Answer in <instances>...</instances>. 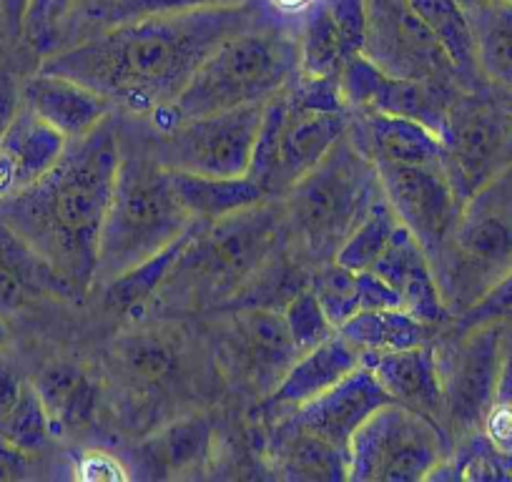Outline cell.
Instances as JSON below:
<instances>
[{
  "label": "cell",
  "instance_id": "obj_29",
  "mask_svg": "<svg viewBox=\"0 0 512 482\" xmlns=\"http://www.w3.org/2000/svg\"><path fill=\"white\" fill-rule=\"evenodd\" d=\"M337 332L362 352H392L435 342L437 327L412 317L405 309H359Z\"/></svg>",
  "mask_w": 512,
  "mask_h": 482
},
{
  "label": "cell",
  "instance_id": "obj_21",
  "mask_svg": "<svg viewBox=\"0 0 512 482\" xmlns=\"http://www.w3.org/2000/svg\"><path fill=\"white\" fill-rule=\"evenodd\" d=\"M68 139L21 103L11 129L0 139V199L36 184L61 161Z\"/></svg>",
  "mask_w": 512,
  "mask_h": 482
},
{
  "label": "cell",
  "instance_id": "obj_20",
  "mask_svg": "<svg viewBox=\"0 0 512 482\" xmlns=\"http://www.w3.org/2000/svg\"><path fill=\"white\" fill-rule=\"evenodd\" d=\"M362 365L372 370L379 385L397 405L430 417L445 430V402H442L435 342L392 349V352H362Z\"/></svg>",
  "mask_w": 512,
  "mask_h": 482
},
{
  "label": "cell",
  "instance_id": "obj_12",
  "mask_svg": "<svg viewBox=\"0 0 512 482\" xmlns=\"http://www.w3.org/2000/svg\"><path fill=\"white\" fill-rule=\"evenodd\" d=\"M367 43L364 56L392 76L430 81L452 91H467L435 33L425 26L410 0H364Z\"/></svg>",
  "mask_w": 512,
  "mask_h": 482
},
{
  "label": "cell",
  "instance_id": "obj_17",
  "mask_svg": "<svg viewBox=\"0 0 512 482\" xmlns=\"http://www.w3.org/2000/svg\"><path fill=\"white\" fill-rule=\"evenodd\" d=\"M299 76L339 78L344 63L364 53L367 6L364 0H314L297 33Z\"/></svg>",
  "mask_w": 512,
  "mask_h": 482
},
{
  "label": "cell",
  "instance_id": "obj_10",
  "mask_svg": "<svg viewBox=\"0 0 512 482\" xmlns=\"http://www.w3.org/2000/svg\"><path fill=\"white\" fill-rule=\"evenodd\" d=\"M282 234V214L267 201L219 221H204L171 277H191L209 292L234 289L267 262ZM169 277V279H171Z\"/></svg>",
  "mask_w": 512,
  "mask_h": 482
},
{
  "label": "cell",
  "instance_id": "obj_22",
  "mask_svg": "<svg viewBox=\"0 0 512 482\" xmlns=\"http://www.w3.org/2000/svg\"><path fill=\"white\" fill-rule=\"evenodd\" d=\"M357 367H362V349H357L349 339L334 332L332 337H327L317 347L307 349L294 359V365L289 367L282 382L267 395L264 410H297L304 402L314 400L329 387L342 382Z\"/></svg>",
  "mask_w": 512,
  "mask_h": 482
},
{
  "label": "cell",
  "instance_id": "obj_24",
  "mask_svg": "<svg viewBox=\"0 0 512 482\" xmlns=\"http://www.w3.org/2000/svg\"><path fill=\"white\" fill-rule=\"evenodd\" d=\"M349 136L372 161L390 164H442V139L415 118L362 111Z\"/></svg>",
  "mask_w": 512,
  "mask_h": 482
},
{
  "label": "cell",
  "instance_id": "obj_35",
  "mask_svg": "<svg viewBox=\"0 0 512 482\" xmlns=\"http://www.w3.org/2000/svg\"><path fill=\"white\" fill-rule=\"evenodd\" d=\"M312 292L317 294L324 314L334 329L342 327L349 317L359 312V284L357 272L342 267L337 262H327L312 279Z\"/></svg>",
  "mask_w": 512,
  "mask_h": 482
},
{
  "label": "cell",
  "instance_id": "obj_13",
  "mask_svg": "<svg viewBox=\"0 0 512 482\" xmlns=\"http://www.w3.org/2000/svg\"><path fill=\"white\" fill-rule=\"evenodd\" d=\"M374 166L392 211L415 234L435 267L450 244L462 211V201L447 179L445 166H407L390 161H374Z\"/></svg>",
  "mask_w": 512,
  "mask_h": 482
},
{
  "label": "cell",
  "instance_id": "obj_44",
  "mask_svg": "<svg viewBox=\"0 0 512 482\" xmlns=\"http://www.w3.org/2000/svg\"><path fill=\"white\" fill-rule=\"evenodd\" d=\"M113 3H118V0H53L51 13H48V23H53L58 16H63V13L73 11L83 13L88 21H101V16L113 6Z\"/></svg>",
  "mask_w": 512,
  "mask_h": 482
},
{
  "label": "cell",
  "instance_id": "obj_7",
  "mask_svg": "<svg viewBox=\"0 0 512 482\" xmlns=\"http://www.w3.org/2000/svg\"><path fill=\"white\" fill-rule=\"evenodd\" d=\"M507 352V324H455L435 344L440 370L445 430L452 447L480 432L487 412L495 405L497 382Z\"/></svg>",
  "mask_w": 512,
  "mask_h": 482
},
{
  "label": "cell",
  "instance_id": "obj_1",
  "mask_svg": "<svg viewBox=\"0 0 512 482\" xmlns=\"http://www.w3.org/2000/svg\"><path fill=\"white\" fill-rule=\"evenodd\" d=\"M256 11L244 6L149 16L116 23L53 53L38 71L71 78L131 113H154L176 101L201 63L244 28Z\"/></svg>",
  "mask_w": 512,
  "mask_h": 482
},
{
  "label": "cell",
  "instance_id": "obj_6",
  "mask_svg": "<svg viewBox=\"0 0 512 482\" xmlns=\"http://www.w3.org/2000/svg\"><path fill=\"white\" fill-rule=\"evenodd\" d=\"M512 269V164L462 204L452 239L435 264L452 317L475 307Z\"/></svg>",
  "mask_w": 512,
  "mask_h": 482
},
{
  "label": "cell",
  "instance_id": "obj_32",
  "mask_svg": "<svg viewBox=\"0 0 512 482\" xmlns=\"http://www.w3.org/2000/svg\"><path fill=\"white\" fill-rule=\"evenodd\" d=\"M211 445V425L204 417L179 420L144 442L139 450L141 465L149 475H179L196 467Z\"/></svg>",
  "mask_w": 512,
  "mask_h": 482
},
{
  "label": "cell",
  "instance_id": "obj_43",
  "mask_svg": "<svg viewBox=\"0 0 512 482\" xmlns=\"http://www.w3.org/2000/svg\"><path fill=\"white\" fill-rule=\"evenodd\" d=\"M31 477V452L0 440V482H16Z\"/></svg>",
  "mask_w": 512,
  "mask_h": 482
},
{
  "label": "cell",
  "instance_id": "obj_33",
  "mask_svg": "<svg viewBox=\"0 0 512 482\" xmlns=\"http://www.w3.org/2000/svg\"><path fill=\"white\" fill-rule=\"evenodd\" d=\"M397 226H400V219L392 211L387 196H382L372 206V211L359 221L357 229L347 236V241L339 247L334 262L352 269V272H369L377 264V259L384 254L387 244L392 241Z\"/></svg>",
  "mask_w": 512,
  "mask_h": 482
},
{
  "label": "cell",
  "instance_id": "obj_2",
  "mask_svg": "<svg viewBox=\"0 0 512 482\" xmlns=\"http://www.w3.org/2000/svg\"><path fill=\"white\" fill-rule=\"evenodd\" d=\"M123 146L111 118L68 141L43 179L0 199V216L81 294L96 282L98 239L111 206Z\"/></svg>",
  "mask_w": 512,
  "mask_h": 482
},
{
  "label": "cell",
  "instance_id": "obj_28",
  "mask_svg": "<svg viewBox=\"0 0 512 482\" xmlns=\"http://www.w3.org/2000/svg\"><path fill=\"white\" fill-rule=\"evenodd\" d=\"M204 221H196L189 231L179 236L176 241H171L169 247H164L161 252H156L154 257L146 259L139 267L128 269V272L118 274L116 279L106 282L103 289V304H106L111 312L118 314H134L139 309H144L146 302H151L156 292L166 284V279L171 277L174 267L179 264V259L184 257L186 247L191 244V239L196 236V231L201 229Z\"/></svg>",
  "mask_w": 512,
  "mask_h": 482
},
{
  "label": "cell",
  "instance_id": "obj_8",
  "mask_svg": "<svg viewBox=\"0 0 512 482\" xmlns=\"http://www.w3.org/2000/svg\"><path fill=\"white\" fill-rule=\"evenodd\" d=\"M452 440L435 420L390 402L374 412L349 445V480L417 482L450 457Z\"/></svg>",
  "mask_w": 512,
  "mask_h": 482
},
{
  "label": "cell",
  "instance_id": "obj_27",
  "mask_svg": "<svg viewBox=\"0 0 512 482\" xmlns=\"http://www.w3.org/2000/svg\"><path fill=\"white\" fill-rule=\"evenodd\" d=\"M51 420L53 435L76 432L91 425L98 407V387L91 377L68 362H53L33 382Z\"/></svg>",
  "mask_w": 512,
  "mask_h": 482
},
{
  "label": "cell",
  "instance_id": "obj_52",
  "mask_svg": "<svg viewBox=\"0 0 512 482\" xmlns=\"http://www.w3.org/2000/svg\"><path fill=\"white\" fill-rule=\"evenodd\" d=\"M8 339H11V332H8V324H6V317H0V349L6 347Z\"/></svg>",
  "mask_w": 512,
  "mask_h": 482
},
{
  "label": "cell",
  "instance_id": "obj_19",
  "mask_svg": "<svg viewBox=\"0 0 512 482\" xmlns=\"http://www.w3.org/2000/svg\"><path fill=\"white\" fill-rule=\"evenodd\" d=\"M369 272L379 274L384 282L395 289L397 297H400V307L405 312L422 319L430 327L440 329L442 324L455 319L447 309L445 299H442L430 257L402 221L387 249H384V254Z\"/></svg>",
  "mask_w": 512,
  "mask_h": 482
},
{
  "label": "cell",
  "instance_id": "obj_49",
  "mask_svg": "<svg viewBox=\"0 0 512 482\" xmlns=\"http://www.w3.org/2000/svg\"><path fill=\"white\" fill-rule=\"evenodd\" d=\"M51 6H53V0H31V6H28V13H26V26L31 28V31H38V28L46 26Z\"/></svg>",
  "mask_w": 512,
  "mask_h": 482
},
{
  "label": "cell",
  "instance_id": "obj_46",
  "mask_svg": "<svg viewBox=\"0 0 512 482\" xmlns=\"http://www.w3.org/2000/svg\"><path fill=\"white\" fill-rule=\"evenodd\" d=\"M21 103V88L16 86V81L8 76H0V139L6 136L8 129H11L13 118H16Z\"/></svg>",
  "mask_w": 512,
  "mask_h": 482
},
{
  "label": "cell",
  "instance_id": "obj_18",
  "mask_svg": "<svg viewBox=\"0 0 512 482\" xmlns=\"http://www.w3.org/2000/svg\"><path fill=\"white\" fill-rule=\"evenodd\" d=\"M390 402L395 400L379 385L372 370L362 365L327 392L292 410L289 422L349 455V445L359 427Z\"/></svg>",
  "mask_w": 512,
  "mask_h": 482
},
{
  "label": "cell",
  "instance_id": "obj_15",
  "mask_svg": "<svg viewBox=\"0 0 512 482\" xmlns=\"http://www.w3.org/2000/svg\"><path fill=\"white\" fill-rule=\"evenodd\" d=\"M277 121V169L269 196H284L307 171H312L352 126L349 111H314L292 101L289 91L267 101Z\"/></svg>",
  "mask_w": 512,
  "mask_h": 482
},
{
  "label": "cell",
  "instance_id": "obj_11",
  "mask_svg": "<svg viewBox=\"0 0 512 482\" xmlns=\"http://www.w3.org/2000/svg\"><path fill=\"white\" fill-rule=\"evenodd\" d=\"M267 103L231 108L211 116L189 118L159 134L151 154L174 171L201 176H246L262 129Z\"/></svg>",
  "mask_w": 512,
  "mask_h": 482
},
{
  "label": "cell",
  "instance_id": "obj_30",
  "mask_svg": "<svg viewBox=\"0 0 512 482\" xmlns=\"http://www.w3.org/2000/svg\"><path fill=\"white\" fill-rule=\"evenodd\" d=\"M417 16L425 21L455 63L467 91H480L485 81L477 68V48L462 0H410Z\"/></svg>",
  "mask_w": 512,
  "mask_h": 482
},
{
  "label": "cell",
  "instance_id": "obj_14",
  "mask_svg": "<svg viewBox=\"0 0 512 482\" xmlns=\"http://www.w3.org/2000/svg\"><path fill=\"white\" fill-rule=\"evenodd\" d=\"M339 88L349 111H377L390 116L415 118L442 136L450 108L462 91L430 81L392 76L364 53L349 58L339 71Z\"/></svg>",
  "mask_w": 512,
  "mask_h": 482
},
{
  "label": "cell",
  "instance_id": "obj_26",
  "mask_svg": "<svg viewBox=\"0 0 512 482\" xmlns=\"http://www.w3.org/2000/svg\"><path fill=\"white\" fill-rule=\"evenodd\" d=\"M171 171V184L176 196L194 219L219 221L236 211L251 209V206L269 201V194L262 186L251 181L249 176H201L189 171Z\"/></svg>",
  "mask_w": 512,
  "mask_h": 482
},
{
  "label": "cell",
  "instance_id": "obj_16",
  "mask_svg": "<svg viewBox=\"0 0 512 482\" xmlns=\"http://www.w3.org/2000/svg\"><path fill=\"white\" fill-rule=\"evenodd\" d=\"M224 342L236 377L259 392H272L299 357L284 312L269 307L239 309Z\"/></svg>",
  "mask_w": 512,
  "mask_h": 482
},
{
  "label": "cell",
  "instance_id": "obj_41",
  "mask_svg": "<svg viewBox=\"0 0 512 482\" xmlns=\"http://www.w3.org/2000/svg\"><path fill=\"white\" fill-rule=\"evenodd\" d=\"M38 299L6 264L0 262V317H8V314H16L21 309H26L28 304Z\"/></svg>",
  "mask_w": 512,
  "mask_h": 482
},
{
  "label": "cell",
  "instance_id": "obj_40",
  "mask_svg": "<svg viewBox=\"0 0 512 482\" xmlns=\"http://www.w3.org/2000/svg\"><path fill=\"white\" fill-rule=\"evenodd\" d=\"M359 309H402L395 289L374 272H357Z\"/></svg>",
  "mask_w": 512,
  "mask_h": 482
},
{
  "label": "cell",
  "instance_id": "obj_5",
  "mask_svg": "<svg viewBox=\"0 0 512 482\" xmlns=\"http://www.w3.org/2000/svg\"><path fill=\"white\" fill-rule=\"evenodd\" d=\"M287 224L307 254L334 262L339 247L384 196L374 161L349 136L287 191Z\"/></svg>",
  "mask_w": 512,
  "mask_h": 482
},
{
  "label": "cell",
  "instance_id": "obj_48",
  "mask_svg": "<svg viewBox=\"0 0 512 482\" xmlns=\"http://www.w3.org/2000/svg\"><path fill=\"white\" fill-rule=\"evenodd\" d=\"M0 6H3V13H6V21L13 31H21L26 26V13L28 6H31V0H0Z\"/></svg>",
  "mask_w": 512,
  "mask_h": 482
},
{
  "label": "cell",
  "instance_id": "obj_23",
  "mask_svg": "<svg viewBox=\"0 0 512 482\" xmlns=\"http://www.w3.org/2000/svg\"><path fill=\"white\" fill-rule=\"evenodd\" d=\"M21 98L31 111L51 124L68 141L91 134L101 121L111 116L113 103L71 78L38 71L21 88Z\"/></svg>",
  "mask_w": 512,
  "mask_h": 482
},
{
  "label": "cell",
  "instance_id": "obj_3",
  "mask_svg": "<svg viewBox=\"0 0 512 482\" xmlns=\"http://www.w3.org/2000/svg\"><path fill=\"white\" fill-rule=\"evenodd\" d=\"M299 76L297 38L277 28H244L226 38L191 76L174 103L151 113L159 134L189 118L267 103Z\"/></svg>",
  "mask_w": 512,
  "mask_h": 482
},
{
  "label": "cell",
  "instance_id": "obj_36",
  "mask_svg": "<svg viewBox=\"0 0 512 482\" xmlns=\"http://www.w3.org/2000/svg\"><path fill=\"white\" fill-rule=\"evenodd\" d=\"M284 319H287L289 334L294 339V347L297 352H307V349L317 347L319 342H324L327 337H332L337 329L329 322V317L324 314L322 304H319L317 294L312 292V287H304L289 299L287 309H284Z\"/></svg>",
  "mask_w": 512,
  "mask_h": 482
},
{
  "label": "cell",
  "instance_id": "obj_31",
  "mask_svg": "<svg viewBox=\"0 0 512 482\" xmlns=\"http://www.w3.org/2000/svg\"><path fill=\"white\" fill-rule=\"evenodd\" d=\"M277 462L282 477L302 482L349 480V455L322 437L299 430L292 422L277 435Z\"/></svg>",
  "mask_w": 512,
  "mask_h": 482
},
{
  "label": "cell",
  "instance_id": "obj_42",
  "mask_svg": "<svg viewBox=\"0 0 512 482\" xmlns=\"http://www.w3.org/2000/svg\"><path fill=\"white\" fill-rule=\"evenodd\" d=\"M128 362L134 365V370L139 372L141 377L159 380V377L171 367V354L169 349L161 347V344H139V347L128 352Z\"/></svg>",
  "mask_w": 512,
  "mask_h": 482
},
{
  "label": "cell",
  "instance_id": "obj_4",
  "mask_svg": "<svg viewBox=\"0 0 512 482\" xmlns=\"http://www.w3.org/2000/svg\"><path fill=\"white\" fill-rule=\"evenodd\" d=\"M199 219L184 209L171 171L154 154H121L111 206L98 239L96 282L139 267Z\"/></svg>",
  "mask_w": 512,
  "mask_h": 482
},
{
  "label": "cell",
  "instance_id": "obj_53",
  "mask_svg": "<svg viewBox=\"0 0 512 482\" xmlns=\"http://www.w3.org/2000/svg\"><path fill=\"white\" fill-rule=\"evenodd\" d=\"M507 337H510V342H512V324H507Z\"/></svg>",
  "mask_w": 512,
  "mask_h": 482
},
{
  "label": "cell",
  "instance_id": "obj_50",
  "mask_svg": "<svg viewBox=\"0 0 512 482\" xmlns=\"http://www.w3.org/2000/svg\"><path fill=\"white\" fill-rule=\"evenodd\" d=\"M267 3L284 16H304L314 6V0H267Z\"/></svg>",
  "mask_w": 512,
  "mask_h": 482
},
{
  "label": "cell",
  "instance_id": "obj_45",
  "mask_svg": "<svg viewBox=\"0 0 512 482\" xmlns=\"http://www.w3.org/2000/svg\"><path fill=\"white\" fill-rule=\"evenodd\" d=\"M26 385L28 382L23 377H18L11 367H0V425L11 415L13 407L18 405Z\"/></svg>",
  "mask_w": 512,
  "mask_h": 482
},
{
  "label": "cell",
  "instance_id": "obj_38",
  "mask_svg": "<svg viewBox=\"0 0 512 482\" xmlns=\"http://www.w3.org/2000/svg\"><path fill=\"white\" fill-rule=\"evenodd\" d=\"M76 477L86 482H121L131 477V472L123 467L121 460L103 450L83 452L76 465Z\"/></svg>",
  "mask_w": 512,
  "mask_h": 482
},
{
  "label": "cell",
  "instance_id": "obj_25",
  "mask_svg": "<svg viewBox=\"0 0 512 482\" xmlns=\"http://www.w3.org/2000/svg\"><path fill=\"white\" fill-rule=\"evenodd\" d=\"M485 86L512 91V0H462Z\"/></svg>",
  "mask_w": 512,
  "mask_h": 482
},
{
  "label": "cell",
  "instance_id": "obj_39",
  "mask_svg": "<svg viewBox=\"0 0 512 482\" xmlns=\"http://www.w3.org/2000/svg\"><path fill=\"white\" fill-rule=\"evenodd\" d=\"M480 432L505 460L512 462V405L495 402L487 412Z\"/></svg>",
  "mask_w": 512,
  "mask_h": 482
},
{
  "label": "cell",
  "instance_id": "obj_9",
  "mask_svg": "<svg viewBox=\"0 0 512 482\" xmlns=\"http://www.w3.org/2000/svg\"><path fill=\"white\" fill-rule=\"evenodd\" d=\"M440 139L442 166L462 204L512 164V116L490 86L455 98Z\"/></svg>",
  "mask_w": 512,
  "mask_h": 482
},
{
  "label": "cell",
  "instance_id": "obj_51",
  "mask_svg": "<svg viewBox=\"0 0 512 482\" xmlns=\"http://www.w3.org/2000/svg\"><path fill=\"white\" fill-rule=\"evenodd\" d=\"M492 91H495V88H492ZM495 93H497V98H500L502 108H505V111L512 116V91H495Z\"/></svg>",
  "mask_w": 512,
  "mask_h": 482
},
{
  "label": "cell",
  "instance_id": "obj_34",
  "mask_svg": "<svg viewBox=\"0 0 512 482\" xmlns=\"http://www.w3.org/2000/svg\"><path fill=\"white\" fill-rule=\"evenodd\" d=\"M51 437L53 427L51 420H48L46 407L41 402V395H38L36 385L28 382L18 405L13 407L11 415L0 425V440L11 442V445L21 447V450L33 455V452H41Z\"/></svg>",
  "mask_w": 512,
  "mask_h": 482
},
{
  "label": "cell",
  "instance_id": "obj_47",
  "mask_svg": "<svg viewBox=\"0 0 512 482\" xmlns=\"http://www.w3.org/2000/svg\"><path fill=\"white\" fill-rule=\"evenodd\" d=\"M495 402L512 405V342H510V337H507V352H505V362H502L500 382H497Z\"/></svg>",
  "mask_w": 512,
  "mask_h": 482
},
{
  "label": "cell",
  "instance_id": "obj_37",
  "mask_svg": "<svg viewBox=\"0 0 512 482\" xmlns=\"http://www.w3.org/2000/svg\"><path fill=\"white\" fill-rule=\"evenodd\" d=\"M249 0H118L101 16V28L116 26V23L139 21L149 16H169V13L204 11V8H231L244 6Z\"/></svg>",
  "mask_w": 512,
  "mask_h": 482
}]
</instances>
